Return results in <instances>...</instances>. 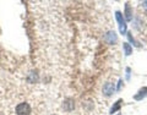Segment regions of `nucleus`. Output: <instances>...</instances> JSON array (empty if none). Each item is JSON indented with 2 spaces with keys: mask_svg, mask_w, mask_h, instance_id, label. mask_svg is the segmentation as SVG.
Listing matches in <instances>:
<instances>
[{
  "mask_svg": "<svg viewBox=\"0 0 147 115\" xmlns=\"http://www.w3.org/2000/svg\"><path fill=\"white\" fill-rule=\"evenodd\" d=\"M16 114L17 115H30L31 107L27 103H20L16 107Z\"/></svg>",
  "mask_w": 147,
  "mask_h": 115,
  "instance_id": "obj_1",
  "label": "nucleus"
},
{
  "mask_svg": "<svg viewBox=\"0 0 147 115\" xmlns=\"http://www.w3.org/2000/svg\"><path fill=\"white\" fill-rule=\"evenodd\" d=\"M115 17H117L118 24H119V31H120V33H121V34H124V33L126 32V24H125V20L123 18L121 12L117 11V12H115Z\"/></svg>",
  "mask_w": 147,
  "mask_h": 115,
  "instance_id": "obj_2",
  "label": "nucleus"
},
{
  "mask_svg": "<svg viewBox=\"0 0 147 115\" xmlns=\"http://www.w3.org/2000/svg\"><path fill=\"white\" fill-rule=\"evenodd\" d=\"M104 38H105V42H107L108 44H115L117 40H118V37H117V34H115V32L114 31L108 32V33L105 34Z\"/></svg>",
  "mask_w": 147,
  "mask_h": 115,
  "instance_id": "obj_4",
  "label": "nucleus"
},
{
  "mask_svg": "<svg viewBox=\"0 0 147 115\" xmlns=\"http://www.w3.org/2000/svg\"><path fill=\"white\" fill-rule=\"evenodd\" d=\"M121 103H123V99H118L117 102L114 103L113 107L110 108V112H109V114H114V113L119 112V110H120V108H121Z\"/></svg>",
  "mask_w": 147,
  "mask_h": 115,
  "instance_id": "obj_6",
  "label": "nucleus"
},
{
  "mask_svg": "<svg viewBox=\"0 0 147 115\" xmlns=\"http://www.w3.org/2000/svg\"><path fill=\"white\" fill-rule=\"evenodd\" d=\"M123 47H124V50H125V55H126V56H129V55L132 53V48L130 47V44H129V43H124Z\"/></svg>",
  "mask_w": 147,
  "mask_h": 115,
  "instance_id": "obj_8",
  "label": "nucleus"
},
{
  "mask_svg": "<svg viewBox=\"0 0 147 115\" xmlns=\"http://www.w3.org/2000/svg\"><path fill=\"white\" fill-rule=\"evenodd\" d=\"M127 38H129V40H130V42H132V43H134V44L136 45V47H140V44H139V43H137V42H136V40H135L134 38H132V36H131V33H127Z\"/></svg>",
  "mask_w": 147,
  "mask_h": 115,
  "instance_id": "obj_9",
  "label": "nucleus"
},
{
  "mask_svg": "<svg viewBox=\"0 0 147 115\" xmlns=\"http://www.w3.org/2000/svg\"><path fill=\"white\" fill-rule=\"evenodd\" d=\"M114 91H115L114 83H110V82H108V83H105L103 86V94L105 95V97H109V95H112L114 93Z\"/></svg>",
  "mask_w": 147,
  "mask_h": 115,
  "instance_id": "obj_3",
  "label": "nucleus"
},
{
  "mask_svg": "<svg viewBox=\"0 0 147 115\" xmlns=\"http://www.w3.org/2000/svg\"><path fill=\"white\" fill-rule=\"evenodd\" d=\"M118 115H121V114H118Z\"/></svg>",
  "mask_w": 147,
  "mask_h": 115,
  "instance_id": "obj_12",
  "label": "nucleus"
},
{
  "mask_svg": "<svg viewBox=\"0 0 147 115\" xmlns=\"http://www.w3.org/2000/svg\"><path fill=\"white\" fill-rule=\"evenodd\" d=\"M125 17H126L127 21H131V20H132L131 11H130V5H129L127 3H126V5H125Z\"/></svg>",
  "mask_w": 147,
  "mask_h": 115,
  "instance_id": "obj_7",
  "label": "nucleus"
},
{
  "mask_svg": "<svg viewBox=\"0 0 147 115\" xmlns=\"http://www.w3.org/2000/svg\"><path fill=\"white\" fill-rule=\"evenodd\" d=\"M146 95H147V87H142V88H141L139 92H137V94L134 95V99L141 100V99H144Z\"/></svg>",
  "mask_w": 147,
  "mask_h": 115,
  "instance_id": "obj_5",
  "label": "nucleus"
},
{
  "mask_svg": "<svg viewBox=\"0 0 147 115\" xmlns=\"http://www.w3.org/2000/svg\"><path fill=\"white\" fill-rule=\"evenodd\" d=\"M142 6H144L145 9H147V1H144V3H142Z\"/></svg>",
  "mask_w": 147,
  "mask_h": 115,
  "instance_id": "obj_11",
  "label": "nucleus"
},
{
  "mask_svg": "<svg viewBox=\"0 0 147 115\" xmlns=\"http://www.w3.org/2000/svg\"><path fill=\"white\" fill-rule=\"evenodd\" d=\"M121 85H123V80H120V81H119V85H118V91H120V88H121Z\"/></svg>",
  "mask_w": 147,
  "mask_h": 115,
  "instance_id": "obj_10",
  "label": "nucleus"
}]
</instances>
